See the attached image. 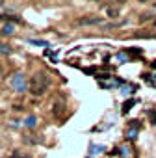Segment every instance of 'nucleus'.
Returning a JSON list of instances; mask_svg holds the SVG:
<instances>
[{
	"label": "nucleus",
	"instance_id": "3",
	"mask_svg": "<svg viewBox=\"0 0 156 158\" xmlns=\"http://www.w3.org/2000/svg\"><path fill=\"white\" fill-rule=\"evenodd\" d=\"M100 22H102L100 17H82L78 21V24H84V26H87V24H100Z\"/></svg>",
	"mask_w": 156,
	"mask_h": 158
},
{
	"label": "nucleus",
	"instance_id": "10",
	"mask_svg": "<svg viewBox=\"0 0 156 158\" xmlns=\"http://www.w3.org/2000/svg\"><path fill=\"white\" fill-rule=\"evenodd\" d=\"M108 15H110V17H117V15H119V11H117V9H113V8H108Z\"/></svg>",
	"mask_w": 156,
	"mask_h": 158
},
{
	"label": "nucleus",
	"instance_id": "12",
	"mask_svg": "<svg viewBox=\"0 0 156 158\" xmlns=\"http://www.w3.org/2000/svg\"><path fill=\"white\" fill-rule=\"evenodd\" d=\"M117 60H121V62H125V60H127V54H125V52L117 54Z\"/></svg>",
	"mask_w": 156,
	"mask_h": 158
},
{
	"label": "nucleus",
	"instance_id": "8",
	"mask_svg": "<svg viewBox=\"0 0 156 158\" xmlns=\"http://www.w3.org/2000/svg\"><path fill=\"white\" fill-rule=\"evenodd\" d=\"M134 103H136V100H128V103H125V106H123V114H127V112L134 106Z\"/></svg>",
	"mask_w": 156,
	"mask_h": 158
},
{
	"label": "nucleus",
	"instance_id": "15",
	"mask_svg": "<svg viewBox=\"0 0 156 158\" xmlns=\"http://www.w3.org/2000/svg\"><path fill=\"white\" fill-rule=\"evenodd\" d=\"M139 2H149V0H139Z\"/></svg>",
	"mask_w": 156,
	"mask_h": 158
},
{
	"label": "nucleus",
	"instance_id": "2",
	"mask_svg": "<svg viewBox=\"0 0 156 158\" xmlns=\"http://www.w3.org/2000/svg\"><path fill=\"white\" fill-rule=\"evenodd\" d=\"M11 86L15 88V91H19V93H24L26 91V80H24V74L22 73H17L11 78Z\"/></svg>",
	"mask_w": 156,
	"mask_h": 158
},
{
	"label": "nucleus",
	"instance_id": "14",
	"mask_svg": "<svg viewBox=\"0 0 156 158\" xmlns=\"http://www.w3.org/2000/svg\"><path fill=\"white\" fill-rule=\"evenodd\" d=\"M153 69H156V62H154V63H153Z\"/></svg>",
	"mask_w": 156,
	"mask_h": 158
},
{
	"label": "nucleus",
	"instance_id": "16",
	"mask_svg": "<svg viewBox=\"0 0 156 158\" xmlns=\"http://www.w3.org/2000/svg\"><path fill=\"white\" fill-rule=\"evenodd\" d=\"M154 26H156V19H154Z\"/></svg>",
	"mask_w": 156,
	"mask_h": 158
},
{
	"label": "nucleus",
	"instance_id": "13",
	"mask_svg": "<svg viewBox=\"0 0 156 158\" xmlns=\"http://www.w3.org/2000/svg\"><path fill=\"white\" fill-rule=\"evenodd\" d=\"M149 82H150V84H153V86H156V80H149Z\"/></svg>",
	"mask_w": 156,
	"mask_h": 158
},
{
	"label": "nucleus",
	"instance_id": "9",
	"mask_svg": "<svg viewBox=\"0 0 156 158\" xmlns=\"http://www.w3.org/2000/svg\"><path fill=\"white\" fill-rule=\"evenodd\" d=\"M30 43H34V45H39V47H48V43H47V41H41V39H32Z\"/></svg>",
	"mask_w": 156,
	"mask_h": 158
},
{
	"label": "nucleus",
	"instance_id": "1",
	"mask_svg": "<svg viewBox=\"0 0 156 158\" xmlns=\"http://www.w3.org/2000/svg\"><path fill=\"white\" fill-rule=\"evenodd\" d=\"M50 86V78L47 73H36L30 78V91L34 95H43Z\"/></svg>",
	"mask_w": 156,
	"mask_h": 158
},
{
	"label": "nucleus",
	"instance_id": "11",
	"mask_svg": "<svg viewBox=\"0 0 156 158\" xmlns=\"http://www.w3.org/2000/svg\"><path fill=\"white\" fill-rule=\"evenodd\" d=\"M149 117L153 119V123H156V112H154V110H150V112H149Z\"/></svg>",
	"mask_w": 156,
	"mask_h": 158
},
{
	"label": "nucleus",
	"instance_id": "5",
	"mask_svg": "<svg viewBox=\"0 0 156 158\" xmlns=\"http://www.w3.org/2000/svg\"><path fill=\"white\" fill-rule=\"evenodd\" d=\"M89 149H91L89 152H91V154L95 156V154H100V152H102L104 149H106V147H104V145H91V147H89Z\"/></svg>",
	"mask_w": 156,
	"mask_h": 158
},
{
	"label": "nucleus",
	"instance_id": "4",
	"mask_svg": "<svg viewBox=\"0 0 156 158\" xmlns=\"http://www.w3.org/2000/svg\"><path fill=\"white\" fill-rule=\"evenodd\" d=\"M36 125H37V119H36V115H28L26 119H24V126H28V129H34Z\"/></svg>",
	"mask_w": 156,
	"mask_h": 158
},
{
	"label": "nucleus",
	"instance_id": "6",
	"mask_svg": "<svg viewBox=\"0 0 156 158\" xmlns=\"http://www.w3.org/2000/svg\"><path fill=\"white\" fill-rule=\"evenodd\" d=\"M13 30H15V26H13V24H9V22H8V24H4V28H2V34H4V35H11V34H13Z\"/></svg>",
	"mask_w": 156,
	"mask_h": 158
},
{
	"label": "nucleus",
	"instance_id": "7",
	"mask_svg": "<svg viewBox=\"0 0 156 158\" xmlns=\"http://www.w3.org/2000/svg\"><path fill=\"white\" fill-rule=\"evenodd\" d=\"M136 134H138V129H136V126H130V129L127 130V138H130V140H134Z\"/></svg>",
	"mask_w": 156,
	"mask_h": 158
}]
</instances>
